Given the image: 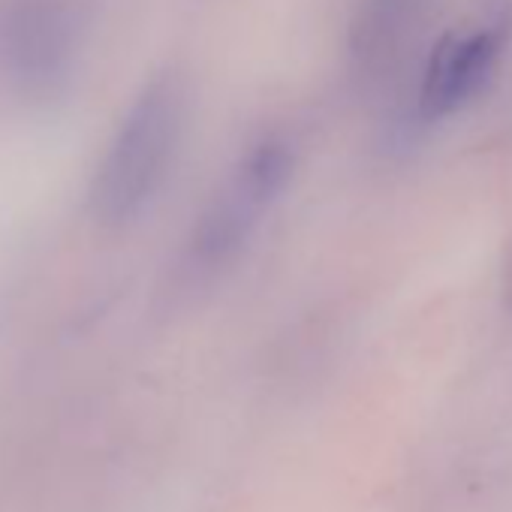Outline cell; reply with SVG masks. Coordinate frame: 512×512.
Masks as SVG:
<instances>
[{
  "mask_svg": "<svg viewBox=\"0 0 512 512\" xmlns=\"http://www.w3.org/2000/svg\"><path fill=\"white\" fill-rule=\"evenodd\" d=\"M187 115L184 79L172 70L154 76L121 118L91 181V214L103 226L139 217L163 187L181 145Z\"/></svg>",
  "mask_w": 512,
  "mask_h": 512,
  "instance_id": "obj_1",
  "label": "cell"
},
{
  "mask_svg": "<svg viewBox=\"0 0 512 512\" xmlns=\"http://www.w3.org/2000/svg\"><path fill=\"white\" fill-rule=\"evenodd\" d=\"M82 43L76 0H0V73L22 97H58L76 73Z\"/></svg>",
  "mask_w": 512,
  "mask_h": 512,
  "instance_id": "obj_2",
  "label": "cell"
},
{
  "mask_svg": "<svg viewBox=\"0 0 512 512\" xmlns=\"http://www.w3.org/2000/svg\"><path fill=\"white\" fill-rule=\"evenodd\" d=\"M512 40V7H494L479 25L446 31L425 64L419 112L428 121L455 115L476 100Z\"/></svg>",
  "mask_w": 512,
  "mask_h": 512,
  "instance_id": "obj_3",
  "label": "cell"
},
{
  "mask_svg": "<svg viewBox=\"0 0 512 512\" xmlns=\"http://www.w3.org/2000/svg\"><path fill=\"white\" fill-rule=\"evenodd\" d=\"M266 208L269 202H263L235 175L229 187L205 208V214L193 226L184 256L187 275L199 281L223 272L250 241V232L256 229Z\"/></svg>",
  "mask_w": 512,
  "mask_h": 512,
  "instance_id": "obj_4",
  "label": "cell"
},
{
  "mask_svg": "<svg viewBox=\"0 0 512 512\" xmlns=\"http://www.w3.org/2000/svg\"><path fill=\"white\" fill-rule=\"evenodd\" d=\"M425 10L428 0H362L350 25L353 67L362 76L383 73L416 31Z\"/></svg>",
  "mask_w": 512,
  "mask_h": 512,
  "instance_id": "obj_5",
  "label": "cell"
},
{
  "mask_svg": "<svg viewBox=\"0 0 512 512\" xmlns=\"http://www.w3.org/2000/svg\"><path fill=\"white\" fill-rule=\"evenodd\" d=\"M293 166H296V157H293V148L281 139H263L256 145L238 166V178L260 196L263 202H275L284 187L290 184L293 178Z\"/></svg>",
  "mask_w": 512,
  "mask_h": 512,
  "instance_id": "obj_6",
  "label": "cell"
}]
</instances>
